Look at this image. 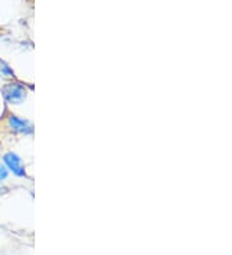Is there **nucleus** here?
Listing matches in <instances>:
<instances>
[{"instance_id": "39448f33", "label": "nucleus", "mask_w": 232, "mask_h": 255, "mask_svg": "<svg viewBox=\"0 0 232 255\" xmlns=\"http://www.w3.org/2000/svg\"><path fill=\"white\" fill-rule=\"evenodd\" d=\"M8 177V169L4 165L0 164V182H3Z\"/></svg>"}, {"instance_id": "f03ea898", "label": "nucleus", "mask_w": 232, "mask_h": 255, "mask_svg": "<svg viewBox=\"0 0 232 255\" xmlns=\"http://www.w3.org/2000/svg\"><path fill=\"white\" fill-rule=\"evenodd\" d=\"M4 162H5L6 168L12 171L13 174L17 177H23L26 175L25 166L22 164V160L18 155H15L13 152H8L4 155Z\"/></svg>"}, {"instance_id": "f257e3e1", "label": "nucleus", "mask_w": 232, "mask_h": 255, "mask_svg": "<svg viewBox=\"0 0 232 255\" xmlns=\"http://www.w3.org/2000/svg\"><path fill=\"white\" fill-rule=\"evenodd\" d=\"M27 96V92H26L25 87L18 83H10V84H6L3 88V97L6 102L13 103V105H17V103L23 102V100Z\"/></svg>"}, {"instance_id": "7ed1b4c3", "label": "nucleus", "mask_w": 232, "mask_h": 255, "mask_svg": "<svg viewBox=\"0 0 232 255\" xmlns=\"http://www.w3.org/2000/svg\"><path fill=\"white\" fill-rule=\"evenodd\" d=\"M9 125L13 130L18 131L22 134H31L34 128L30 124V122L27 120H23V119H19L17 116H10L9 118Z\"/></svg>"}, {"instance_id": "20e7f679", "label": "nucleus", "mask_w": 232, "mask_h": 255, "mask_svg": "<svg viewBox=\"0 0 232 255\" xmlns=\"http://www.w3.org/2000/svg\"><path fill=\"white\" fill-rule=\"evenodd\" d=\"M12 75V69H10L9 66L6 65L5 62H3V61L0 59V76H1V78H9Z\"/></svg>"}]
</instances>
